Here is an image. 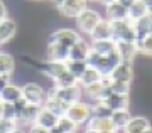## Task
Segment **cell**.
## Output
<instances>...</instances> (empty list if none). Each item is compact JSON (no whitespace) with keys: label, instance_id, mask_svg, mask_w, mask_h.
I'll return each mask as SVG.
<instances>
[{"label":"cell","instance_id":"cell-1","mask_svg":"<svg viewBox=\"0 0 152 133\" xmlns=\"http://www.w3.org/2000/svg\"><path fill=\"white\" fill-rule=\"evenodd\" d=\"M102 19H103V15H102L96 9H90V7H86L85 10H81L78 15L75 17L78 32H80V34L88 36V34L93 31V27L96 25Z\"/></svg>","mask_w":152,"mask_h":133},{"label":"cell","instance_id":"cell-2","mask_svg":"<svg viewBox=\"0 0 152 133\" xmlns=\"http://www.w3.org/2000/svg\"><path fill=\"white\" fill-rule=\"evenodd\" d=\"M48 96H54V98H58V100H61V101L71 105V103L83 100L85 94H83V88L80 84L68 86V88H58V86L53 84L51 89H48Z\"/></svg>","mask_w":152,"mask_h":133},{"label":"cell","instance_id":"cell-3","mask_svg":"<svg viewBox=\"0 0 152 133\" xmlns=\"http://www.w3.org/2000/svg\"><path fill=\"white\" fill-rule=\"evenodd\" d=\"M112 24V41L118 42V41H130L135 42V31H134V24L132 20L125 19V20H113Z\"/></svg>","mask_w":152,"mask_h":133},{"label":"cell","instance_id":"cell-4","mask_svg":"<svg viewBox=\"0 0 152 133\" xmlns=\"http://www.w3.org/2000/svg\"><path fill=\"white\" fill-rule=\"evenodd\" d=\"M66 116L71 118L76 125H80V126H85V123L90 120L91 116V103L90 101H75L71 103L69 108H68V111H66Z\"/></svg>","mask_w":152,"mask_h":133},{"label":"cell","instance_id":"cell-5","mask_svg":"<svg viewBox=\"0 0 152 133\" xmlns=\"http://www.w3.org/2000/svg\"><path fill=\"white\" fill-rule=\"evenodd\" d=\"M22 98L27 103H34V105L42 106L46 98H48V89L36 81H29V83L22 84Z\"/></svg>","mask_w":152,"mask_h":133},{"label":"cell","instance_id":"cell-6","mask_svg":"<svg viewBox=\"0 0 152 133\" xmlns=\"http://www.w3.org/2000/svg\"><path fill=\"white\" fill-rule=\"evenodd\" d=\"M80 37H81L80 32L75 31V29H69V27H59V29L53 31L48 36V42H58V44L66 46V47H71V46H73Z\"/></svg>","mask_w":152,"mask_h":133},{"label":"cell","instance_id":"cell-7","mask_svg":"<svg viewBox=\"0 0 152 133\" xmlns=\"http://www.w3.org/2000/svg\"><path fill=\"white\" fill-rule=\"evenodd\" d=\"M88 7V0H63L59 5L56 7L61 17H68V19H75L81 10Z\"/></svg>","mask_w":152,"mask_h":133},{"label":"cell","instance_id":"cell-8","mask_svg":"<svg viewBox=\"0 0 152 133\" xmlns=\"http://www.w3.org/2000/svg\"><path fill=\"white\" fill-rule=\"evenodd\" d=\"M108 78L112 81H127V83H132V79H134V63L132 61H120L112 69Z\"/></svg>","mask_w":152,"mask_h":133},{"label":"cell","instance_id":"cell-9","mask_svg":"<svg viewBox=\"0 0 152 133\" xmlns=\"http://www.w3.org/2000/svg\"><path fill=\"white\" fill-rule=\"evenodd\" d=\"M103 14H105L103 17L110 22L129 19V9H125V7L122 5V4H118L117 0H115V2H110V4H105L103 5Z\"/></svg>","mask_w":152,"mask_h":133},{"label":"cell","instance_id":"cell-10","mask_svg":"<svg viewBox=\"0 0 152 133\" xmlns=\"http://www.w3.org/2000/svg\"><path fill=\"white\" fill-rule=\"evenodd\" d=\"M112 91H110V86H105L102 81H98V83H93V84L86 86V88H83V94L88 98V101L93 103V101H102L103 98L110 94Z\"/></svg>","mask_w":152,"mask_h":133},{"label":"cell","instance_id":"cell-11","mask_svg":"<svg viewBox=\"0 0 152 133\" xmlns=\"http://www.w3.org/2000/svg\"><path fill=\"white\" fill-rule=\"evenodd\" d=\"M68 59H69V47L58 42H48V46H46V61L66 63Z\"/></svg>","mask_w":152,"mask_h":133},{"label":"cell","instance_id":"cell-12","mask_svg":"<svg viewBox=\"0 0 152 133\" xmlns=\"http://www.w3.org/2000/svg\"><path fill=\"white\" fill-rule=\"evenodd\" d=\"M102 101L107 106L115 111V110H129L130 108V94H117V93H110L107 98H103Z\"/></svg>","mask_w":152,"mask_h":133},{"label":"cell","instance_id":"cell-13","mask_svg":"<svg viewBox=\"0 0 152 133\" xmlns=\"http://www.w3.org/2000/svg\"><path fill=\"white\" fill-rule=\"evenodd\" d=\"M15 34H17V22L14 19L7 15L5 19L0 20V42H2V46L10 42L12 39L15 37Z\"/></svg>","mask_w":152,"mask_h":133},{"label":"cell","instance_id":"cell-14","mask_svg":"<svg viewBox=\"0 0 152 133\" xmlns=\"http://www.w3.org/2000/svg\"><path fill=\"white\" fill-rule=\"evenodd\" d=\"M115 49H117V52H118L122 61H132L134 63V59L139 56L137 44L130 42V41H118V42H115Z\"/></svg>","mask_w":152,"mask_h":133},{"label":"cell","instance_id":"cell-15","mask_svg":"<svg viewBox=\"0 0 152 133\" xmlns=\"http://www.w3.org/2000/svg\"><path fill=\"white\" fill-rule=\"evenodd\" d=\"M90 51H91L90 41L80 37L69 47V59H73V61H85V59H86V56L90 54Z\"/></svg>","mask_w":152,"mask_h":133},{"label":"cell","instance_id":"cell-16","mask_svg":"<svg viewBox=\"0 0 152 133\" xmlns=\"http://www.w3.org/2000/svg\"><path fill=\"white\" fill-rule=\"evenodd\" d=\"M90 41H103V39H112V24L107 19H102L96 25L93 27V31L88 34Z\"/></svg>","mask_w":152,"mask_h":133},{"label":"cell","instance_id":"cell-17","mask_svg":"<svg viewBox=\"0 0 152 133\" xmlns=\"http://www.w3.org/2000/svg\"><path fill=\"white\" fill-rule=\"evenodd\" d=\"M85 128H91V130H96L100 133H118L113 128L110 118H96V116H90L86 123H85Z\"/></svg>","mask_w":152,"mask_h":133},{"label":"cell","instance_id":"cell-18","mask_svg":"<svg viewBox=\"0 0 152 133\" xmlns=\"http://www.w3.org/2000/svg\"><path fill=\"white\" fill-rule=\"evenodd\" d=\"M0 100L4 103H17L19 100H22V86L10 81L0 93Z\"/></svg>","mask_w":152,"mask_h":133},{"label":"cell","instance_id":"cell-19","mask_svg":"<svg viewBox=\"0 0 152 133\" xmlns=\"http://www.w3.org/2000/svg\"><path fill=\"white\" fill-rule=\"evenodd\" d=\"M132 24H134V31H135L137 39H142L149 36V34H152V14H147V15L134 20Z\"/></svg>","mask_w":152,"mask_h":133},{"label":"cell","instance_id":"cell-20","mask_svg":"<svg viewBox=\"0 0 152 133\" xmlns=\"http://www.w3.org/2000/svg\"><path fill=\"white\" fill-rule=\"evenodd\" d=\"M152 123L149 118L145 116H132L130 121L127 123V126L122 130L124 133H140L144 132V130H147V128H151Z\"/></svg>","mask_w":152,"mask_h":133},{"label":"cell","instance_id":"cell-21","mask_svg":"<svg viewBox=\"0 0 152 133\" xmlns=\"http://www.w3.org/2000/svg\"><path fill=\"white\" fill-rule=\"evenodd\" d=\"M130 118H132L130 110H115L110 115V121H112V125L117 132H122L127 126V123L130 121Z\"/></svg>","mask_w":152,"mask_h":133},{"label":"cell","instance_id":"cell-22","mask_svg":"<svg viewBox=\"0 0 152 133\" xmlns=\"http://www.w3.org/2000/svg\"><path fill=\"white\" fill-rule=\"evenodd\" d=\"M44 108H48L51 113H54L56 116H64L66 111H68V108H69V105L64 101H61V100H58V98H54V96H48L46 98V101H44L42 105Z\"/></svg>","mask_w":152,"mask_h":133},{"label":"cell","instance_id":"cell-23","mask_svg":"<svg viewBox=\"0 0 152 133\" xmlns=\"http://www.w3.org/2000/svg\"><path fill=\"white\" fill-rule=\"evenodd\" d=\"M17 64L15 59L10 52H5V51H0V74H7L12 76L14 71H15Z\"/></svg>","mask_w":152,"mask_h":133},{"label":"cell","instance_id":"cell-24","mask_svg":"<svg viewBox=\"0 0 152 133\" xmlns=\"http://www.w3.org/2000/svg\"><path fill=\"white\" fill-rule=\"evenodd\" d=\"M58 120H59V118L56 116L54 113H51L48 108L42 106L41 108V111H39V115H37V118H36V123L49 130V128H53V126L58 125Z\"/></svg>","mask_w":152,"mask_h":133},{"label":"cell","instance_id":"cell-25","mask_svg":"<svg viewBox=\"0 0 152 133\" xmlns=\"http://www.w3.org/2000/svg\"><path fill=\"white\" fill-rule=\"evenodd\" d=\"M102 78H103V74H102L100 71L95 69V68H90V66H88L86 71L83 73V76L80 78V81H78V84L81 86V88H86V86L93 84V83H98V81H102Z\"/></svg>","mask_w":152,"mask_h":133},{"label":"cell","instance_id":"cell-26","mask_svg":"<svg viewBox=\"0 0 152 133\" xmlns=\"http://www.w3.org/2000/svg\"><path fill=\"white\" fill-rule=\"evenodd\" d=\"M91 51L98 54H108L112 51H115V42L112 39H103V41H90Z\"/></svg>","mask_w":152,"mask_h":133},{"label":"cell","instance_id":"cell-27","mask_svg":"<svg viewBox=\"0 0 152 133\" xmlns=\"http://www.w3.org/2000/svg\"><path fill=\"white\" fill-rule=\"evenodd\" d=\"M86 68H88L86 61H73V59H68V61H66V69L69 71L78 81H80V78L83 76V73L86 71Z\"/></svg>","mask_w":152,"mask_h":133},{"label":"cell","instance_id":"cell-28","mask_svg":"<svg viewBox=\"0 0 152 133\" xmlns=\"http://www.w3.org/2000/svg\"><path fill=\"white\" fill-rule=\"evenodd\" d=\"M135 44H137V51H139L140 56L152 57V34H149V36H145L142 39H137Z\"/></svg>","mask_w":152,"mask_h":133},{"label":"cell","instance_id":"cell-29","mask_svg":"<svg viewBox=\"0 0 152 133\" xmlns=\"http://www.w3.org/2000/svg\"><path fill=\"white\" fill-rule=\"evenodd\" d=\"M149 14V10L145 9V5H144V2L142 0H135L134 4H132V7L129 9V20H137V19H140V17L147 15Z\"/></svg>","mask_w":152,"mask_h":133},{"label":"cell","instance_id":"cell-30","mask_svg":"<svg viewBox=\"0 0 152 133\" xmlns=\"http://www.w3.org/2000/svg\"><path fill=\"white\" fill-rule=\"evenodd\" d=\"M53 84L54 86H58V88H68V86H75V84H78V79H76L75 76L71 74L69 71L66 69L64 73L61 76H58L54 81H53Z\"/></svg>","mask_w":152,"mask_h":133},{"label":"cell","instance_id":"cell-31","mask_svg":"<svg viewBox=\"0 0 152 133\" xmlns=\"http://www.w3.org/2000/svg\"><path fill=\"white\" fill-rule=\"evenodd\" d=\"M112 110H110L103 101H93L91 103V116L96 118H110Z\"/></svg>","mask_w":152,"mask_h":133},{"label":"cell","instance_id":"cell-32","mask_svg":"<svg viewBox=\"0 0 152 133\" xmlns=\"http://www.w3.org/2000/svg\"><path fill=\"white\" fill-rule=\"evenodd\" d=\"M58 126H59V130L63 133H78V130H80V125H76L71 118H68L64 115V116H59V120H58Z\"/></svg>","mask_w":152,"mask_h":133},{"label":"cell","instance_id":"cell-33","mask_svg":"<svg viewBox=\"0 0 152 133\" xmlns=\"http://www.w3.org/2000/svg\"><path fill=\"white\" fill-rule=\"evenodd\" d=\"M110 91L117 93V94H130L132 83H127V81H112L110 83Z\"/></svg>","mask_w":152,"mask_h":133},{"label":"cell","instance_id":"cell-34","mask_svg":"<svg viewBox=\"0 0 152 133\" xmlns=\"http://www.w3.org/2000/svg\"><path fill=\"white\" fill-rule=\"evenodd\" d=\"M2 118H9V120L17 121V110H15L14 103H5L4 105V116Z\"/></svg>","mask_w":152,"mask_h":133},{"label":"cell","instance_id":"cell-35","mask_svg":"<svg viewBox=\"0 0 152 133\" xmlns=\"http://www.w3.org/2000/svg\"><path fill=\"white\" fill-rule=\"evenodd\" d=\"M17 126V121L9 118H0V133H10Z\"/></svg>","mask_w":152,"mask_h":133},{"label":"cell","instance_id":"cell-36","mask_svg":"<svg viewBox=\"0 0 152 133\" xmlns=\"http://www.w3.org/2000/svg\"><path fill=\"white\" fill-rule=\"evenodd\" d=\"M27 133H49V130L41 126V125H37V123H32V125L27 126Z\"/></svg>","mask_w":152,"mask_h":133},{"label":"cell","instance_id":"cell-37","mask_svg":"<svg viewBox=\"0 0 152 133\" xmlns=\"http://www.w3.org/2000/svg\"><path fill=\"white\" fill-rule=\"evenodd\" d=\"M12 81V76H7V74H0V93L4 91V88H5L9 83Z\"/></svg>","mask_w":152,"mask_h":133},{"label":"cell","instance_id":"cell-38","mask_svg":"<svg viewBox=\"0 0 152 133\" xmlns=\"http://www.w3.org/2000/svg\"><path fill=\"white\" fill-rule=\"evenodd\" d=\"M9 15V10H7V5L4 4V0H0V19H5Z\"/></svg>","mask_w":152,"mask_h":133},{"label":"cell","instance_id":"cell-39","mask_svg":"<svg viewBox=\"0 0 152 133\" xmlns=\"http://www.w3.org/2000/svg\"><path fill=\"white\" fill-rule=\"evenodd\" d=\"M117 2H118V4H122V5L125 7V9H130L132 4H134L135 0H117Z\"/></svg>","mask_w":152,"mask_h":133},{"label":"cell","instance_id":"cell-40","mask_svg":"<svg viewBox=\"0 0 152 133\" xmlns=\"http://www.w3.org/2000/svg\"><path fill=\"white\" fill-rule=\"evenodd\" d=\"M10 133H27V130H26V126H20V125H17V126L14 128Z\"/></svg>","mask_w":152,"mask_h":133},{"label":"cell","instance_id":"cell-41","mask_svg":"<svg viewBox=\"0 0 152 133\" xmlns=\"http://www.w3.org/2000/svg\"><path fill=\"white\" fill-rule=\"evenodd\" d=\"M142 2H144L145 9L149 10V14H152V0H142Z\"/></svg>","mask_w":152,"mask_h":133},{"label":"cell","instance_id":"cell-42","mask_svg":"<svg viewBox=\"0 0 152 133\" xmlns=\"http://www.w3.org/2000/svg\"><path fill=\"white\" fill-rule=\"evenodd\" d=\"M49 133H63L59 130V126H58V125H56V126H53V128H49Z\"/></svg>","mask_w":152,"mask_h":133},{"label":"cell","instance_id":"cell-43","mask_svg":"<svg viewBox=\"0 0 152 133\" xmlns=\"http://www.w3.org/2000/svg\"><path fill=\"white\" fill-rule=\"evenodd\" d=\"M4 105H5V103H4L2 100H0V118L4 116Z\"/></svg>","mask_w":152,"mask_h":133},{"label":"cell","instance_id":"cell-44","mask_svg":"<svg viewBox=\"0 0 152 133\" xmlns=\"http://www.w3.org/2000/svg\"><path fill=\"white\" fill-rule=\"evenodd\" d=\"M83 133H100V132H96V130H91V128H85V130H83Z\"/></svg>","mask_w":152,"mask_h":133},{"label":"cell","instance_id":"cell-45","mask_svg":"<svg viewBox=\"0 0 152 133\" xmlns=\"http://www.w3.org/2000/svg\"><path fill=\"white\" fill-rule=\"evenodd\" d=\"M49 2H51V4H53L54 7H58V5L61 4V2H63V0H49Z\"/></svg>","mask_w":152,"mask_h":133},{"label":"cell","instance_id":"cell-46","mask_svg":"<svg viewBox=\"0 0 152 133\" xmlns=\"http://www.w3.org/2000/svg\"><path fill=\"white\" fill-rule=\"evenodd\" d=\"M110 2H115V0H102L100 4H102V5H105V4H110Z\"/></svg>","mask_w":152,"mask_h":133},{"label":"cell","instance_id":"cell-47","mask_svg":"<svg viewBox=\"0 0 152 133\" xmlns=\"http://www.w3.org/2000/svg\"><path fill=\"white\" fill-rule=\"evenodd\" d=\"M140 133H152V126L147 128V130H144V132H140Z\"/></svg>","mask_w":152,"mask_h":133},{"label":"cell","instance_id":"cell-48","mask_svg":"<svg viewBox=\"0 0 152 133\" xmlns=\"http://www.w3.org/2000/svg\"><path fill=\"white\" fill-rule=\"evenodd\" d=\"M31 2H46V0H31Z\"/></svg>","mask_w":152,"mask_h":133},{"label":"cell","instance_id":"cell-49","mask_svg":"<svg viewBox=\"0 0 152 133\" xmlns=\"http://www.w3.org/2000/svg\"><path fill=\"white\" fill-rule=\"evenodd\" d=\"M93 2H96V4H100V2H102V0H93Z\"/></svg>","mask_w":152,"mask_h":133},{"label":"cell","instance_id":"cell-50","mask_svg":"<svg viewBox=\"0 0 152 133\" xmlns=\"http://www.w3.org/2000/svg\"><path fill=\"white\" fill-rule=\"evenodd\" d=\"M88 2H93V0H88Z\"/></svg>","mask_w":152,"mask_h":133},{"label":"cell","instance_id":"cell-51","mask_svg":"<svg viewBox=\"0 0 152 133\" xmlns=\"http://www.w3.org/2000/svg\"><path fill=\"white\" fill-rule=\"evenodd\" d=\"M0 46H2V42H0Z\"/></svg>","mask_w":152,"mask_h":133},{"label":"cell","instance_id":"cell-52","mask_svg":"<svg viewBox=\"0 0 152 133\" xmlns=\"http://www.w3.org/2000/svg\"><path fill=\"white\" fill-rule=\"evenodd\" d=\"M0 20H2V19H0Z\"/></svg>","mask_w":152,"mask_h":133}]
</instances>
